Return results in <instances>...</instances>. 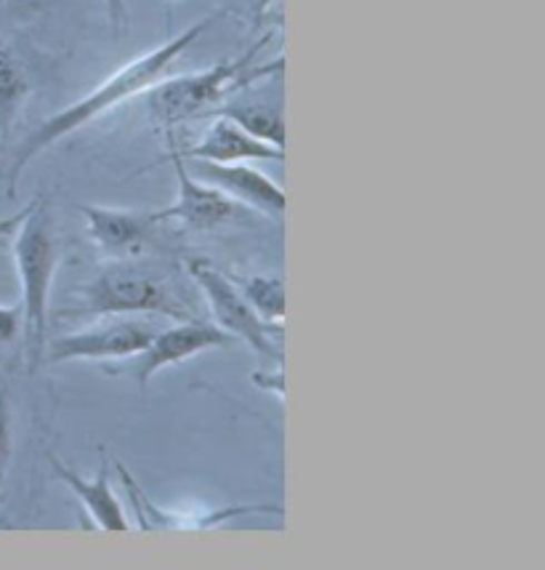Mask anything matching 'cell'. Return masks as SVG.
Listing matches in <instances>:
<instances>
[{"label": "cell", "instance_id": "9", "mask_svg": "<svg viewBox=\"0 0 545 570\" xmlns=\"http://www.w3.org/2000/svg\"><path fill=\"white\" fill-rule=\"evenodd\" d=\"M202 181L214 185L227 193L231 200H237L248 212L264 214L269 219H283L285 198L283 187L267 174L256 171L248 163H208V160H189Z\"/></svg>", "mask_w": 545, "mask_h": 570}, {"label": "cell", "instance_id": "7", "mask_svg": "<svg viewBox=\"0 0 545 570\" xmlns=\"http://www.w3.org/2000/svg\"><path fill=\"white\" fill-rule=\"evenodd\" d=\"M168 134V158L170 166H174L176 185H179V193H176V200L170 203L162 212H155V219L158 222H179L181 227L195 229V233H210V229L224 227V224L240 219L242 214H248V208L240 206L237 200H231L227 193L208 185V181L197 179V176L189 174L187 160L181 158L179 147H176L174 134Z\"/></svg>", "mask_w": 545, "mask_h": 570}, {"label": "cell", "instance_id": "14", "mask_svg": "<svg viewBox=\"0 0 545 570\" xmlns=\"http://www.w3.org/2000/svg\"><path fill=\"white\" fill-rule=\"evenodd\" d=\"M235 281L240 294L248 298V304L258 312L264 323L269 325H283L285 321V283L283 277H269V275H229Z\"/></svg>", "mask_w": 545, "mask_h": 570}, {"label": "cell", "instance_id": "11", "mask_svg": "<svg viewBox=\"0 0 545 570\" xmlns=\"http://www.w3.org/2000/svg\"><path fill=\"white\" fill-rule=\"evenodd\" d=\"M184 160H208V163H250V160H285V149L254 137L237 126L235 120L216 115L214 124L202 134L197 145L179 149Z\"/></svg>", "mask_w": 545, "mask_h": 570}, {"label": "cell", "instance_id": "21", "mask_svg": "<svg viewBox=\"0 0 545 570\" xmlns=\"http://www.w3.org/2000/svg\"><path fill=\"white\" fill-rule=\"evenodd\" d=\"M271 6H275V0H256V6H254L256 22H261V19L267 17V11L271 9Z\"/></svg>", "mask_w": 545, "mask_h": 570}, {"label": "cell", "instance_id": "6", "mask_svg": "<svg viewBox=\"0 0 545 570\" xmlns=\"http://www.w3.org/2000/svg\"><path fill=\"white\" fill-rule=\"evenodd\" d=\"M158 334L155 325L136 321L126 315H105L99 323L88 325L83 331L59 336L46 344V360L49 363H75V360H128L136 357Z\"/></svg>", "mask_w": 545, "mask_h": 570}, {"label": "cell", "instance_id": "3", "mask_svg": "<svg viewBox=\"0 0 545 570\" xmlns=\"http://www.w3.org/2000/svg\"><path fill=\"white\" fill-rule=\"evenodd\" d=\"M269 43V36L250 46L248 53L240 59H229V62H218L202 72L179 75V78H162L155 83L147 97V110L152 120L162 131H174L179 124L197 118V115L210 112L216 105H221L229 94L240 91V88L250 86L258 78H267L271 72H279L285 67L283 59L275 65L256 67V53Z\"/></svg>", "mask_w": 545, "mask_h": 570}, {"label": "cell", "instance_id": "8", "mask_svg": "<svg viewBox=\"0 0 545 570\" xmlns=\"http://www.w3.org/2000/svg\"><path fill=\"white\" fill-rule=\"evenodd\" d=\"M231 342H235V338H231L227 331L218 328L216 323L195 321V317H189V321H179L166 331H158V334L152 336V342L136 355L131 373L136 384L147 386L152 382L155 373H160L162 368L179 365L184 360L200 355V352L227 347Z\"/></svg>", "mask_w": 545, "mask_h": 570}, {"label": "cell", "instance_id": "18", "mask_svg": "<svg viewBox=\"0 0 545 570\" xmlns=\"http://www.w3.org/2000/svg\"><path fill=\"white\" fill-rule=\"evenodd\" d=\"M107 6V17H109V24H112V32L115 36H120V30L126 27L128 22V6L126 0H105Z\"/></svg>", "mask_w": 545, "mask_h": 570}, {"label": "cell", "instance_id": "5", "mask_svg": "<svg viewBox=\"0 0 545 570\" xmlns=\"http://www.w3.org/2000/svg\"><path fill=\"white\" fill-rule=\"evenodd\" d=\"M184 267H187V273L197 288H200V294L208 298V307L214 312L218 328L227 331L231 338H242L261 357H277L283 363L279 350L275 347V338H271V334H279L283 328L264 323L229 275H224L221 269H216L206 259H197V256L195 259H187Z\"/></svg>", "mask_w": 545, "mask_h": 570}, {"label": "cell", "instance_id": "12", "mask_svg": "<svg viewBox=\"0 0 545 570\" xmlns=\"http://www.w3.org/2000/svg\"><path fill=\"white\" fill-rule=\"evenodd\" d=\"M49 464L53 474H59V480L65 483L70 491L78 497L80 504L88 514H91L93 525L99 528V531H107V533H128L131 531V520L126 518V509H122L120 499L115 497L112 491V483H109V466L107 461L101 464V470L97 472V478L93 480H86L80 478L78 472H72L70 466L65 464L59 456H53L49 453Z\"/></svg>", "mask_w": 545, "mask_h": 570}, {"label": "cell", "instance_id": "13", "mask_svg": "<svg viewBox=\"0 0 545 570\" xmlns=\"http://www.w3.org/2000/svg\"><path fill=\"white\" fill-rule=\"evenodd\" d=\"M216 115L235 120L254 137L269 141V145L285 149V118L283 107H271L267 101H231L224 105Z\"/></svg>", "mask_w": 545, "mask_h": 570}, {"label": "cell", "instance_id": "10", "mask_svg": "<svg viewBox=\"0 0 545 570\" xmlns=\"http://www.w3.org/2000/svg\"><path fill=\"white\" fill-rule=\"evenodd\" d=\"M88 235L97 246L112 259L128 262L139 256L152 240L155 212H133V208H105V206H80Z\"/></svg>", "mask_w": 545, "mask_h": 570}, {"label": "cell", "instance_id": "16", "mask_svg": "<svg viewBox=\"0 0 545 570\" xmlns=\"http://www.w3.org/2000/svg\"><path fill=\"white\" fill-rule=\"evenodd\" d=\"M11 459V397L9 386H0V485L6 480Z\"/></svg>", "mask_w": 545, "mask_h": 570}, {"label": "cell", "instance_id": "2", "mask_svg": "<svg viewBox=\"0 0 545 570\" xmlns=\"http://www.w3.org/2000/svg\"><path fill=\"white\" fill-rule=\"evenodd\" d=\"M11 256L13 264H17L19 283H22L19 304H22L27 373L36 376L38 365L43 363L46 344H49V336H46L49 334V302L59 264V237L43 200L32 203L30 214L17 227Z\"/></svg>", "mask_w": 545, "mask_h": 570}, {"label": "cell", "instance_id": "4", "mask_svg": "<svg viewBox=\"0 0 545 570\" xmlns=\"http://www.w3.org/2000/svg\"><path fill=\"white\" fill-rule=\"evenodd\" d=\"M83 309L91 315H168L189 321L192 312L176 296V291L152 273L120 264L105 269L83 285Z\"/></svg>", "mask_w": 545, "mask_h": 570}, {"label": "cell", "instance_id": "20", "mask_svg": "<svg viewBox=\"0 0 545 570\" xmlns=\"http://www.w3.org/2000/svg\"><path fill=\"white\" fill-rule=\"evenodd\" d=\"M6 3H13V6H24V9L40 11V9H49V6H51V3H57V0H6Z\"/></svg>", "mask_w": 545, "mask_h": 570}, {"label": "cell", "instance_id": "17", "mask_svg": "<svg viewBox=\"0 0 545 570\" xmlns=\"http://www.w3.org/2000/svg\"><path fill=\"white\" fill-rule=\"evenodd\" d=\"M22 334V304H0V347H9Z\"/></svg>", "mask_w": 545, "mask_h": 570}, {"label": "cell", "instance_id": "1", "mask_svg": "<svg viewBox=\"0 0 545 570\" xmlns=\"http://www.w3.org/2000/svg\"><path fill=\"white\" fill-rule=\"evenodd\" d=\"M216 19L218 13L187 27L181 36L170 38L168 43L158 46V49L141 53L133 62L118 67V70L109 75L107 80H101L93 91H88L83 99H78L75 105L65 107V110L51 115V118H46L36 131L27 134L22 145L13 149L11 155L9 176H6V179H9V198H13V193H17L19 176H22L24 168L30 166L43 149H49L51 145H57V141L70 137V134L80 131V128L93 124V120L105 118V115L112 112L115 107L126 105V101L133 97H141V94H147L155 83H160L162 78H168L176 59H179L181 53H187L189 46H192Z\"/></svg>", "mask_w": 545, "mask_h": 570}, {"label": "cell", "instance_id": "19", "mask_svg": "<svg viewBox=\"0 0 545 570\" xmlns=\"http://www.w3.org/2000/svg\"><path fill=\"white\" fill-rule=\"evenodd\" d=\"M30 208H32V203H30V206L24 208V212H19V214L9 216V219H0V237H3V235H13V233H17V227H19V224H22V222H24V216L30 214Z\"/></svg>", "mask_w": 545, "mask_h": 570}, {"label": "cell", "instance_id": "15", "mask_svg": "<svg viewBox=\"0 0 545 570\" xmlns=\"http://www.w3.org/2000/svg\"><path fill=\"white\" fill-rule=\"evenodd\" d=\"M30 91L27 75L6 46H0V137L9 139L11 124L17 118L19 105Z\"/></svg>", "mask_w": 545, "mask_h": 570}]
</instances>
